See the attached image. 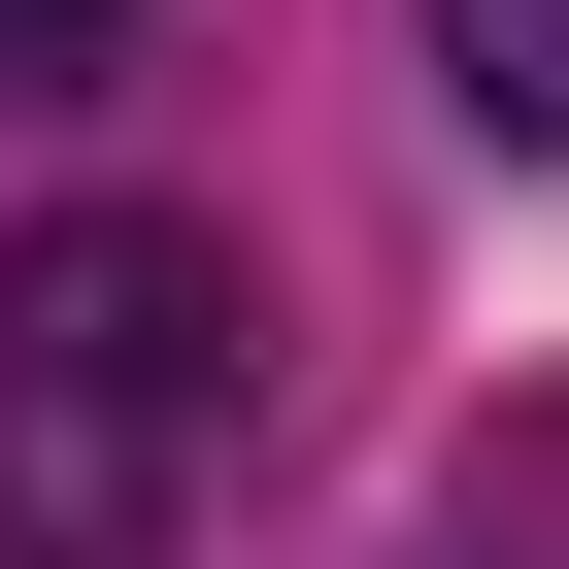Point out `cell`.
<instances>
[{"mask_svg": "<svg viewBox=\"0 0 569 569\" xmlns=\"http://www.w3.org/2000/svg\"><path fill=\"white\" fill-rule=\"evenodd\" d=\"M469 569H569V436H502V469H469Z\"/></svg>", "mask_w": 569, "mask_h": 569, "instance_id": "277c9868", "label": "cell"}, {"mask_svg": "<svg viewBox=\"0 0 569 569\" xmlns=\"http://www.w3.org/2000/svg\"><path fill=\"white\" fill-rule=\"evenodd\" d=\"M234 469V234L68 201L0 268V569H168Z\"/></svg>", "mask_w": 569, "mask_h": 569, "instance_id": "6da1fadb", "label": "cell"}, {"mask_svg": "<svg viewBox=\"0 0 569 569\" xmlns=\"http://www.w3.org/2000/svg\"><path fill=\"white\" fill-rule=\"evenodd\" d=\"M168 34H201V0H0V101H134Z\"/></svg>", "mask_w": 569, "mask_h": 569, "instance_id": "7a4b0ae2", "label": "cell"}, {"mask_svg": "<svg viewBox=\"0 0 569 569\" xmlns=\"http://www.w3.org/2000/svg\"><path fill=\"white\" fill-rule=\"evenodd\" d=\"M436 68H469V134H569V0H436Z\"/></svg>", "mask_w": 569, "mask_h": 569, "instance_id": "3957f363", "label": "cell"}]
</instances>
